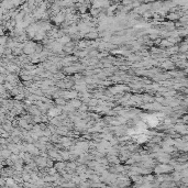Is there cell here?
Instances as JSON below:
<instances>
[{
	"instance_id": "6da1fadb",
	"label": "cell",
	"mask_w": 188,
	"mask_h": 188,
	"mask_svg": "<svg viewBox=\"0 0 188 188\" xmlns=\"http://www.w3.org/2000/svg\"><path fill=\"white\" fill-rule=\"evenodd\" d=\"M167 18H168V19L171 20V21H172V20H176V19H178V18H179V15H177L176 12H171V13H169V15H167Z\"/></svg>"
}]
</instances>
